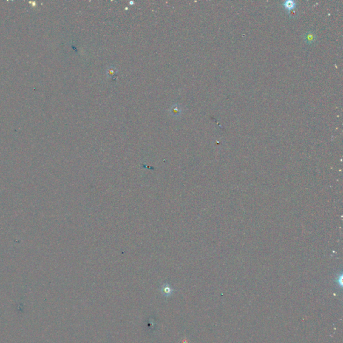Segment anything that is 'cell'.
I'll list each match as a JSON object with an SVG mask.
<instances>
[{"instance_id": "2", "label": "cell", "mask_w": 343, "mask_h": 343, "mask_svg": "<svg viewBox=\"0 0 343 343\" xmlns=\"http://www.w3.org/2000/svg\"><path fill=\"white\" fill-rule=\"evenodd\" d=\"M164 292H163V293H164V294H166L165 296H170V295L171 294V293H172V290L171 289V288H170V286H166V287H164V288H163V292H164Z\"/></svg>"}, {"instance_id": "1", "label": "cell", "mask_w": 343, "mask_h": 343, "mask_svg": "<svg viewBox=\"0 0 343 343\" xmlns=\"http://www.w3.org/2000/svg\"><path fill=\"white\" fill-rule=\"evenodd\" d=\"M296 3L293 1H286L284 2V7L288 12L293 10L296 7Z\"/></svg>"}]
</instances>
